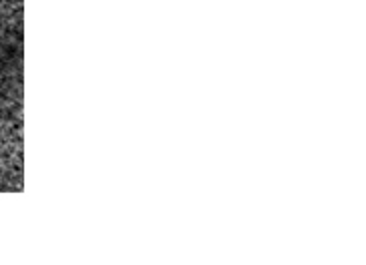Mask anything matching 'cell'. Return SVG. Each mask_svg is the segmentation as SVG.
Here are the masks:
<instances>
[{"mask_svg": "<svg viewBox=\"0 0 366 265\" xmlns=\"http://www.w3.org/2000/svg\"><path fill=\"white\" fill-rule=\"evenodd\" d=\"M22 117V0H0V123Z\"/></svg>", "mask_w": 366, "mask_h": 265, "instance_id": "1", "label": "cell"}]
</instances>
